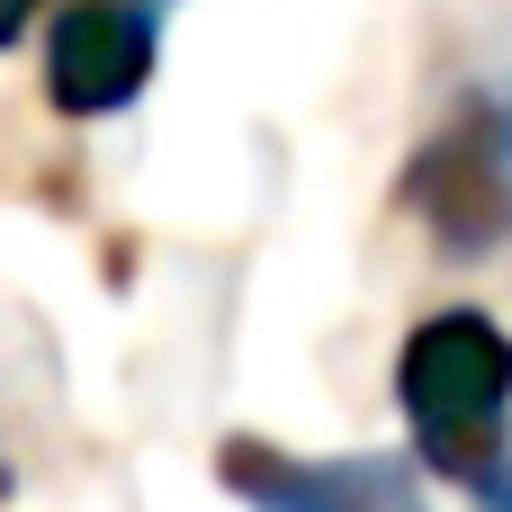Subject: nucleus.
Masks as SVG:
<instances>
[{
    "mask_svg": "<svg viewBox=\"0 0 512 512\" xmlns=\"http://www.w3.org/2000/svg\"><path fill=\"white\" fill-rule=\"evenodd\" d=\"M396 405H405V432L423 450V468L459 477V486H486L504 468V432H512V333L477 306H450V315H423L396 351Z\"/></svg>",
    "mask_w": 512,
    "mask_h": 512,
    "instance_id": "obj_1",
    "label": "nucleus"
},
{
    "mask_svg": "<svg viewBox=\"0 0 512 512\" xmlns=\"http://www.w3.org/2000/svg\"><path fill=\"white\" fill-rule=\"evenodd\" d=\"M405 216H423V234L450 261H477L512 234V90H468L432 144L405 162Z\"/></svg>",
    "mask_w": 512,
    "mask_h": 512,
    "instance_id": "obj_2",
    "label": "nucleus"
},
{
    "mask_svg": "<svg viewBox=\"0 0 512 512\" xmlns=\"http://www.w3.org/2000/svg\"><path fill=\"white\" fill-rule=\"evenodd\" d=\"M153 63H162V27L144 0H72L45 36V99L72 126H99L153 90Z\"/></svg>",
    "mask_w": 512,
    "mask_h": 512,
    "instance_id": "obj_3",
    "label": "nucleus"
},
{
    "mask_svg": "<svg viewBox=\"0 0 512 512\" xmlns=\"http://www.w3.org/2000/svg\"><path fill=\"white\" fill-rule=\"evenodd\" d=\"M225 495H243L252 512H423V486L405 459H297L270 441H225L216 450Z\"/></svg>",
    "mask_w": 512,
    "mask_h": 512,
    "instance_id": "obj_4",
    "label": "nucleus"
},
{
    "mask_svg": "<svg viewBox=\"0 0 512 512\" xmlns=\"http://www.w3.org/2000/svg\"><path fill=\"white\" fill-rule=\"evenodd\" d=\"M36 9H45V0H0V54H9V45L36 27Z\"/></svg>",
    "mask_w": 512,
    "mask_h": 512,
    "instance_id": "obj_5",
    "label": "nucleus"
},
{
    "mask_svg": "<svg viewBox=\"0 0 512 512\" xmlns=\"http://www.w3.org/2000/svg\"><path fill=\"white\" fill-rule=\"evenodd\" d=\"M477 512H512V459L486 477V486H477Z\"/></svg>",
    "mask_w": 512,
    "mask_h": 512,
    "instance_id": "obj_6",
    "label": "nucleus"
}]
</instances>
